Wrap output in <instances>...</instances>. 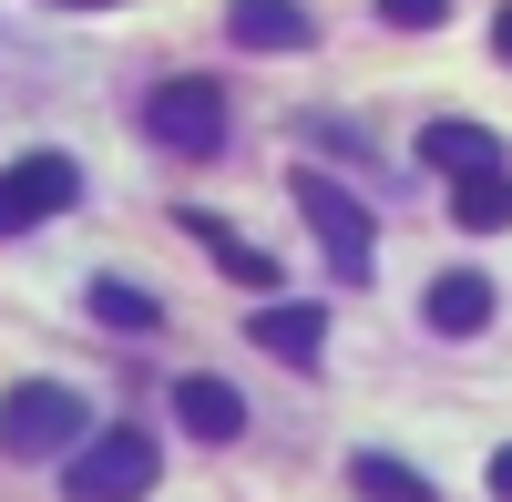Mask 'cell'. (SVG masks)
Returning <instances> with one entry per match:
<instances>
[{
    "label": "cell",
    "mask_w": 512,
    "mask_h": 502,
    "mask_svg": "<svg viewBox=\"0 0 512 502\" xmlns=\"http://www.w3.org/2000/svg\"><path fill=\"white\" fill-rule=\"evenodd\" d=\"M93 318H103V328H134V339H144L164 308L144 298V287H123V277H93Z\"/></svg>",
    "instance_id": "14"
},
{
    "label": "cell",
    "mask_w": 512,
    "mask_h": 502,
    "mask_svg": "<svg viewBox=\"0 0 512 502\" xmlns=\"http://www.w3.org/2000/svg\"><path fill=\"white\" fill-rule=\"evenodd\" d=\"M236 52H308V11L297 0H226Z\"/></svg>",
    "instance_id": "7"
},
{
    "label": "cell",
    "mask_w": 512,
    "mask_h": 502,
    "mask_svg": "<svg viewBox=\"0 0 512 502\" xmlns=\"http://www.w3.org/2000/svg\"><path fill=\"white\" fill-rule=\"evenodd\" d=\"M297 216H308V236L328 246V267L349 277V287L369 277V205H359L349 185H328L318 164H297Z\"/></svg>",
    "instance_id": "4"
},
{
    "label": "cell",
    "mask_w": 512,
    "mask_h": 502,
    "mask_svg": "<svg viewBox=\"0 0 512 502\" xmlns=\"http://www.w3.org/2000/svg\"><path fill=\"white\" fill-rule=\"evenodd\" d=\"M72 502H144L154 492V441L123 421V431H82L72 441Z\"/></svg>",
    "instance_id": "2"
},
{
    "label": "cell",
    "mask_w": 512,
    "mask_h": 502,
    "mask_svg": "<svg viewBox=\"0 0 512 502\" xmlns=\"http://www.w3.org/2000/svg\"><path fill=\"white\" fill-rule=\"evenodd\" d=\"M144 134H154L164 154H216V144H226V93H216L205 72L154 82V93H144Z\"/></svg>",
    "instance_id": "3"
},
{
    "label": "cell",
    "mask_w": 512,
    "mask_h": 502,
    "mask_svg": "<svg viewBox=\"0 0 512 502\" xmlns=\"http://www.w3.org/2000/svg\"><path fill=\"white\" fill-rule=\"evenodd\" d=\"M349 482H359L369 502H431V482H420L410 462H390V451H359V462H349Z\"/></svg>",
    "instance_id": "13"
},
{
    "label": "cell",
    "mask_w": 512,
    "mask_h": 502,
    "mask_svg": "<svg viewBox=\"0 0 512 502\" xmlns=\"http://www.w3.org/2000/svg\"><path fill=\"white\" fill-rule=\"evenodd\" d=\"M82 431H93V410H82V390H62V380H21L0 400V451H11V462H62Z\"/></svg>",
    "instance_id": "1"
},
{
    "label": "cell",
    "mask_w": 512,
    "mask_h": 502,
    "mask_svg": "<svg viewBox=\"0 0 512 502\" xmlns=\"http://www.w3.org/2000/svg\"><path fill=\"white\" fill-rule=\"evenodd\" d=\"M420 318H431L441 339H482V328H492V277H472V267H461V277H431Z\"/></svg>",
    "instance_id": "8"
},
{
    "label": "cell",
    "mask_w": 512,
    "mask_h": 502,
    "mask_svg": "<svg viewBox=\"0 0 512 502\" xmlns=\"http://www.w3.org/2000/svg\"><path fill=\"white\" fill-rule=\"evenodd\" d=\"M492 492H502V502H512V441H502V451H492Z\"/></svg>",
    "instance_id": "16"
},
{
    "label": "cell",
    "mask_w": 512,
    "mask_h": 502,
    "mask_svg": "<svg viewBox=\"0 0 512 502\" xmlns=\"http://www.w3.org/2000/svg\"><path fill=\"white\" fill-rule=\"evenodd\" d=\"M451 226H512V175L502 164H472V175H451Z\"/></svg>",
    "instance_id": "12"
},
{
    "label": "cell",
    "mask_w": 512,
    "mask_h": 502,
    "mask_svg": "<svg viewBox=\"0 0 512 502\" xmlns=\"http://www.w3.org/2000/svg\"><path fill=\"white\" fill-rule=\"evenodd\" d=\"M175 421H185L195 441H236V431H246V400H236L226 380H175Z\"/></svg>",
    "instance_id": "11"
},
{
    "label": "cell",
    "mask_w": 512,
    "mask_h": 502,
    "mask_svg": "<svg viewBox=\"0 0 512 502\" xmlns=\"http://www.w3.org/2000/svg\"><path fill=\"white\" fill-rule=\"evenodd\" d=\"M72 11H113V0H72Z\"/></svg>",
    "instance_id": "18"
},
{
    "label": "cell",
    "mask_w": 512,
    "mask_h": 502,
    "mask_svg": "<svg viewBox=\"0 0 512 502\" xmlns=\"http://www.w3.org/2000/svg\"><path fill=\"white\" fill-rule=\"evenodd\" d=\"M379 21H390V31H441L451 0H379Z\"/></svg>",
    "instance_id": "15"
},
{
    "label": "cell",
    "mask_w": 512,
    "mask_h": 502,
    "mask_svg": "<svg viewBox=\"0 0 512 502\" xmlns=\"http://www.w3.org/2000/svg\"><path fill=\"white\" fill-rule=\"evenodd\" d=\"M72 195H82V164H72V154H21V164H0V236L52 226Z\"/></svg>",
    "instance_id": "5"
},
{
    "label": "cell",
    "mask_w": 512,
    "mask_h": 502,
    "mask_svg": "<svg viewBox=\"0 0 512 502\" xmlns=\"http://www.w3.org/2000/svg\"><path fill=\"white\" fill-rule=\"evenodd\" d=\"M492 52H502V62H512V0H502V21H492Z\"/></svg>",
    "instance_id": "17"
},
{
    "label": "cell",
    "mask_w": 512,
    "mask_h": 502,
    "mask_svg": "<svg viewBox=\"0 0 512 502\" xmlns=\"http://www.w3.org/2000/svg\"><path fill=\"white\" fill-rule=\"evenodd\" d=\"M175 226H185V236H195V246H205V257H216V267H226L236 287H277V257H267V246H246V236H236L226 216H205V205H185Z\"/></svg>",
    "instance_id": "6"
},
{
    "label": "cell",
    "mask_w": 512,
    "mask_h": 502,
    "mask_svg": "<svg viewBox=\"0 0 512 502\" xmlns=\"http://www.w3.org/2000/svg\"><path fill=\"white\" fill-rule=\"evenodd\" d=\"M246 339L267 349V359H297V369H308V359L328 349V308H308V298H297V308H256Z\"/></svg>",
    "instance_id": "9"
},
{
    "label": "cell",
    "mask_w": 512,
    "mask_h": 502,
    "mask_svg": "<svg viewBox=\"0 0 512 502\" xmlns=\"http://www.w3.org/2000/svg\"><path fill=\"white\" fill-rule=\"evenodd\" d=\"M420 164H431V175H472V164H502V134H492V123L441 113L431 134H420Z\"/></svg>",
    "instance_id": "10"
}]
</instances>
